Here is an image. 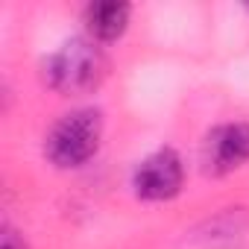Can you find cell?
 Here are the masks:
<instances>
[{
	"mask_svg": "<svg viewBox=\"0 0 249 249\" xmlns=\"http://www.w3.org/2000/svg\"><path fill=\"white\" fill-rule=\"evenodd\" d=\"M108 71V59L103 53V47L88 38V36H76L68 38L62 47H56L47 62H44V79L47 85L62 94V97H82L91 94L103 76Z\"/></svg>",
	"mask_w": 249,
	"mask_h": 249,
	"instance_id": "6da1fadb",
	"label": "cell"
},
{
	"mask_svg": "<svg viewBox=\"0 0 249 249\" xmlns=\"http://www.w3.org/2000/svg\"><path fill=\"white\" fill-rule=\"evenodd\" d=\"M103 141V111L82 106L62 114L44 138V156L59 170L82 167Z\"/></svg>",
	"mask_w": 249,
	"mask_h": 249,
	"instance_id": "7a4b0ae2",
	"label": "cell"
},
{
	"mask_svg": "<svg viewBox=\"0 0 249 249\" xmlns=\"http://www.w3.org/2000/svg\"><path fill=\"white\" fill-rule=\"evenodd\" d=\"M182 182H185V164L173 147L153 150L138 161L132 173V191L138 199H147V202L173 199L182 191Z\"/></svg>",
	"mask_w": 249,
	"mask_h": 249,
	"instance_id": "3957f363",
	"label": "cell"
},
{
	"mask_svg": "<svg viewBox=\"0 0 249 249\" xmlns=\"http://www.w3.org/2000/svg\"><path fill=\"white\" fill-rule=\"evenodd\" d=\"M249 161V123H220L205 135L202 164L211 176H226Z\"/></svg>",
	"mask_w": 249,
	"mask_h": 249,
	"instance_id": "277c9868",
	"label": "cell"
},
{
	"mask_svg": "<svg viewBox=\"0 0 249 249\" xmlns=\"http://www.w3.org/2000/svg\"><path fill=\"white\" fill-rule=\"evenodd\" d=\"M129 18H132V6L129 3H117V0L88 3L82 9V24L88 30V38H94L97 44L120 38L129 27Z\"/></svg>",
	"mask_w": 249,
	"mask_h": 249,
	"instance_id": "5b68a950",
	"label": "cell"
},
{
	"mask_svg": "<svg viewBox=\"0 0 249 249\" xmlns=\"http://www.w3.org/2000/svg\"><path fill=\"white\" fill-rule=\"evenodd\" d=\"M0 249H27V240L18 229H12L9 223H3V246Z\"/></svg>",
	"mask_w": 249,
	"mask_h": 249,
	"instance_id": "8992f818",
	"label": "cell"
}]
</instances>
